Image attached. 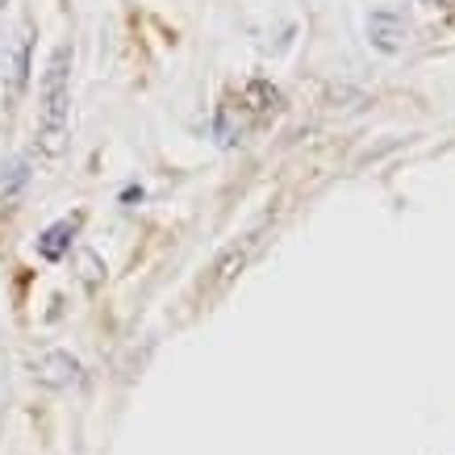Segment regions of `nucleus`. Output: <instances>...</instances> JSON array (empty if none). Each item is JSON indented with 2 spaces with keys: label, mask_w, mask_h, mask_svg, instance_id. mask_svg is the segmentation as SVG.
I'll list each match as a JSON object with an SVG mask.
<instances>
[{
  "label": "nucleus",
  "mask_w": 455,
  "mask_h": 455,
  "mask_svg": "<svg viewBox=\"0 0 455 455\" xmlns=\"http://www.w3.org/2000/svg\"><path fill=\"white\" fill-rule=\"evenodd\" d=\"M76 372H80V363H76L68 351H51V355H42L38 363H34V376H38L42 385H51V388L71 385Z\"/></svg>",
  "instance_id": "f03ea898"
},
{
  "label": "nucleus",
  "mask_w": 455,
  "mask_h": 455,
  "mask_svg": "<svg viewBox=\"0 0 455 455\" xmlns=\"http://www.w3.org/2000/svg\"><path fill=\"white\" fill-rule=\"evenodd\" d=\"M71 117V46L63 42L42 76V113H38V147L42 155H59L68 139Z\"/></svg>",
  "instance_id": "f257e3e1"
},
{
  "label": "nucleus",
  "mask_w": 455,
  "mask_h": 455,
  "mask_svg": "<svg viewBox=\"0 0 455 455\" xmlns=\"http://www.w3.org/2000/svg\"><path fill=\"white\" fill-rule=\"evenodd\" d=\"M71 230H76V221H71V218H63V221H59V226H51V230L42 235L38 251H42V255H46V259H59V255H63V247H68V238H63V235H71Z\"/></svg>",
  "instance_id": "7ed1b4c3"
},
{
  "label": "nucleus",
  "mask_w": 455,
  "mask_h": 455,
  "mask_svg": "<svg viewBox=\"0 0 455 455\" xmlns=\"http://www.w3.org/2000/svg\"><path fill=\"white\" fill-rule=\"evenodd\" d=\"M26 184V164L21 159H13V164L4 167V176H0V196H4V205L17 196V188Z\"/></svg>",
  "instance_id": "20e7f679"
}]
</instances>
